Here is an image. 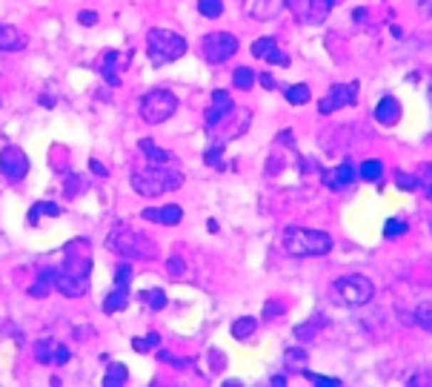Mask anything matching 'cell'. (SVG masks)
I'll list each match as a JSON object with an SVG mask.
<instances>
[{
    "label": "cell",
    "instance_id": "obj_1",
    "mask_svg": "<svg viewBox=\"0 0 432 387\" xmlns=\"http://www.w3.org/2000/svg\"><path fill=\"white\" fill-rule=\"evenodd\" d=\"M335 241L329 233L321 230H304V227H287L281 236V250L292 258H318L332 253Z\"/></svg>",
    "mask_w": 432,
    "mask_h": 387
},
{
    "label": "cell",
    "instance_id": "obj_2",
    "mask_svg": "<svg viewBox=\"0 0 432 387\" xmlns=\"http://www.w3.org/2000/svg\"><path fill=\"white\" fill-rule=\"evenodd\" d=\"M132 189L143 198H158L163 192H175L183 186V172L178 169H166V166H146V169H138L132 172L129 178Z\"/></svg>",
    "mask_w": 432,
    "mask_h": 387
},
{
    "label": "cell",
    "instance_id": "obj_3",
    "mask_svg": "<svg viewBox=\"0 0 432 387\" xmlns=\"http://www.w3.org/2000/svg\"><path fill=\"white\" fill-rule=\"evenodd\" d=\"M106 250L120 256V258H132V261H152L158 258V247L138 230L129 227H118L106 236Z\"/></svg>",
    "mask_w": 432,
    "mask_h": 387
},
{
    "label": "cell",
    "instance_id": "obj_4",
    "mask_svg": "<svg viewBox=\"0 0 432 387\" xmlns=\"http://www.w3.org/2000/svg\"><path fill=\"white\" fill-rule=\"evenodd\" d=\"M189 49L186 38L172 32V29H149L146 32V55L155 66H163V64H172L178 58H183Z\"/></svg>",
    "mask_w": 432,
    "mask_h": 387
},
{
    "label": "cell",
    "instance_id": "obj_5",
    "mask_svg": "<svg viewBox=\"0 0 432 387\" xmlns=\"http://www.w3.org/2000/svg\"><path fill=\"white\" fill-rule=\"evenodd\" d=\"M375 296V284L361 276V273H352V276H344L332 284V298L338 304H349V307H364L369 304Z\"/></svg>",
    "mask_w": 432,
    "mask_h": 387
},
{
    "label": "cell",
    "instance_id": "obj_6",
    "mask_svg": "<svg viewBox=\"0 0 432 387\" xmlns=\"http://www.w3.org/2000/svg\"><path fill=\"white\" fill-rule=\"evenodd\" d=\"M178 112V95L169 89H152L140 101V118L146 124H163Z\"/></svg>",
    "mask_w": 432,
    "mask_h": 387
},
{
    "label": "cell",
    "instance_id": "obj_7",
    "mask_svg": "<svg viewBox=\"0 0 432 387\" xmlns=\"http://www.w3.org/2000/svg\"><path fill=\"white\" fill-rule=\"evenodd\" d=\"M238 38L232 32H209L203 41H200V52H203V61L218 66L224 61H230L235 52H238Z\"/></svg>",
    "mask_w": 432,
    "mask_h": 387
},
{
    "label": "cell",
    "instance_id": "obj_8",
    "mask_svg": "<svg viewBox=\"0 0 432 387\" xmlns=\"http://www.w3.org/2000/svg\"><path fill=\"white\" fill-rule=\"evenodd\" d=\"M338 0H287V6L292 9L295 21L298 24H307V26H315V24H324L332 12V6Z\"/></svg>",
    "mask_w": 432,
    "mask_h": 387
},
{
    "label": "cell",
    "instance_id": "obj_9",
    "mask_svg": "<svg viewBox=\"0 0 432 387\" xmlns=\"http://www.w3.org/2000/svg\"><path fill=\"white\" fill-rule=\"evenodd\" d=\"M0 175L9 184H21L29 175V158L21 146H4L0 149Z\"/></svg>",
    "mask_w": 432,
    "mask_h": 387
},
{
    "label": "cell",
    "instance_id": "obj_10",
    "mask_svg": "<svg viewBox=\"0 0 432 387\" xmlns=\"http://www.w3.org/2000/svg\"><path fill=\"white\" fill-rule=\"evenodd\" d=\"M355 101H358V81H352V84H332L329 95L321 98L318 112L321 115H332L341 106H355Z\"/></svg>",
    "mask_w": 432,
    "mask_h": 387
},
{
    "label": "cell",
    "instance_id": "obj_11",
    "mask_svg": "<svg viewBox=\"0 0 432 387\" xmlns=\"http://www.w3.org/2000/svg\"><path fill=\"white\" fill-rule=\"evenodd\" d=\"M235 101H232V95L227 92V89H215L212 92V104L206 106V115H203V124H206V132L209 129H215L224 118H230L232 112H235Z\"/></svg>",
    "mask_w": 432,
    "mask_h": 387
},
{
    "label": "cell",
    "instance_id": "obj_12",
    "mask_svg": "<svg viewBox=\"0 0 432 387\" xmlns=\"http://www.w3.org/2000/svg\"><path fill=\"white\" fill-rule=\"evenodd\" d=\"M126 66H129V55H120L118 49L101 52V58L95 64V69L103 75V81L109 86H120V69H126Z\"/></svg>",
    "mask_w": 432,
    "mask_h": 387
},
{
    "label": "cell",
    "instance_id": "obj_13",
    "mask_svg": "<svg viewBox=\"0 0 432 387\" xmlns=\"http://www.w3.org/2000/svg\"><path fill=\"white\" fill-rule=\"evenodd\" d=\"M35 358H38L41 364H58V367H61V364H69L72 353H69L66 344L52 341V338H43V341L35 344Z\"/></svg>",
    "mask_w": 432,
    "mask_h": 387
},
{
    "label": "cell",
    "instance_id": "obj_14",
    "mask_svg": "<svg viewBox=\"0 0 432 387\" xmlns=\"http://www.w3.org/2000/svg\"><path fill=\"white\" fill-rule=\"evenodd\" d=\"M321 181H324L329 189L341 192V189H349V186L358 181V172H355V166H352L349 161H344V164H338L335 169H326V172H321Z\"/></svg>",
    "mask_w": 432,
    "mask_h": 387
},
{
    "label": "cell",
    "instance_id": "obj_15",
    "mask_svg": "<svg viewBox=\"0 0 432 387\" xmlns=\"http://www.w3.org/2000/svg\"><path fill=\"white\" fill-rule=\"evenodd\" d=\"M401 118H403V106H401V101H398L395 95H384V98L378 101V106H375V121H378L381 126L392 129V126H398V124H401Z\"/></svg>",
    "mask_w": 432,
    "mask_h": 387
},
{
    "label": "cell",
    "instance_id": "obj_16",
    "mask_svg": "<svg viewBox=\"0 0 432 387\" xmlns=\"http://www.w3.org/2000/svg\"><path fill=\"white\" fill-rule=\"evenodd\" d=\"M252 55H255L258 61L272 64V66H289V58L278 49V41H275V38H258V41L252 44Z\"/></svg>",
    "mask_w": 432,
    "mask_h": 387
},
{
    "label": "cell",
    "instance_id": "obj_17",
    "mask_svg": "<svg viewBox=\"0 0 432 387\" xmlns=\"http://www.w3.org/2000/svg\"><path fill=\"white\" fill-rule=\"evenodd\" d=\"M143 221H155V224H163V227H178L183 221V210L178 204H163V207H146L140 213Z\"/></svg>",
    "mask_w": 432,
    "mask_h": 387
},
{
    "label": "cell",
    "instance_id": "obj_18",
    "mask_svg": "<svg viewBox=\"0 0 432 387\" xmlns=\"http://www.w3.org/2000/svg\"><path fill=\"white\" fill-rule=\"evenodd\" d=\"M287 9V0H250L247 15L255 21H272Z\"/></svg>",
    "mask_w": 432,
    "mask_h": 387
},
{
    "label": "cell",
    "instance_id": "obj_19",
    "mask_svg": "<svg viewBox=\"0 0 432 387\" xmlns=\"http://www.w3.org/2000/svg\"><path fill=\"white\" fill-rule=\"evenodd\" d=\"M138 146H140V152H143V158H146L149 166H172V164H175V158H172L163 146H158L152 138H143Z\"/></svg>",
    "mask_w": 432,
    "mask_h": 387
},
{
    "label": "cell",
    "instance_id": "obj_20",
    "mask_svg": "<svg viewBox=\"0 0 432 387\" xmlns=\"http://www.w3.org/2000/svg\"><path fill=\"white\" fill-rule=\"evenodd\" d=\"M55 290H58L61 296H66V298H83L86 290H89V281H78V278L63 276V273L55 270Z\"/></svg>",
    "mask_w": 432,
    "mask_h": 387
},
{
    "label": "cell",
    "instance_id": "obj_21",
    "mask_svg": "<svg viewBox=\"0 0 432 387\" xmlns=\"http://www.w3.org/2000/svg\"><path fill=\"white\" fill-rule=\"evenodd\" d=\"M26 49V35L15 26L0 24V52H21Z\"/></svg>",
    "mask_w": 432,
    "mask_h": 387
},
{
    "label": "cell",
    "instance_id": "obj_22",
    "mask_svg": "<svg viewBox=\"0 0 432 387\" xmlns=\"http://www.w3.org/2000/svg\"><path fill=\"white\" fill-rule=\"evenodd\" d=\"M52 290H55V270H52V267H46V270H41V273H38V281H35V284H29V290H26V293H29L32 298H46Z\"/></svg>",
    "mask_w": 432,
    "mask_h": 387
},
{
    "label": "cell",
    "instance_id": "obj_23",
    "mask_svg": "<svg viewBox=\"0 0 432 387\" xmlns=\"http://www.w3.org/2000/svg\"><path fill=\"white\" fill-rule=\"evenodd\" d=\"M284 367H287L289 373H304V370H309V353H307L304 347H289V350H284Z\"/></svg>",
    "mask_w": 432,
    "mask_h": 387
},
{
    "label": "cell",
    "instance_id": "obj_24",
    "mask_svg": "<svg viewBox=\"0 0 432 387\" xmlns=\"http://www.w3.org/2000/svg\"><path fill=\"white\" fill-rule=\"evenodd\" d=\"M126 307H129V290H123V287H115V290L103 298V313H106V316L123 313Z\"/></svg>",
    "mask_w": 432,
    "mask_h": 387
},
{
    "label": "cell",
    "instance_id": "obj_25",
    "mask_svg": "<svg viewBox=\"0 0 432 387\" xmlns=\"http://www.w3.org/2000/svg\"><path fill=\"white\" fill-rule=\"evenodd\" d=\"M355 172H358V181H364V184H381V178H384V164L375 161V158H369V161H364Z\"/></svg>",
    "mask_w": 432,
    "mask_h": 387
},
{
    "label": "cell",
    "instance_id": "obj_26",
    "mask_svg": "<svg viewBox=\"0 0 432 387\" xmlns=\"http://www.w3.org/2000/svg\"><path fill=\"white\" fill-rule=\"evenodd\" d=\"M255 333H258V321L252 316H241V318L232 321V338L235 341H250Z\"/></svg>",
    "mask_w": 432,
    "mask_h": 387
},
{
    "label": "cell",
    "instance_id": "obj_27",
    "mask_svg": "<svg viewBox=\"0 0 432 387\" xmlns=\"http://www.w3.org/2000/svg\"><path fill=\"white\" fill-rule=\"evenodd\" d=\"M129 381V370L120 361L106 364V376H103V387H123Z\"/></svg>",
    "mask_w": 432,
    "mask_h": 387
},
{
    "label": "cell",
    "instance_id": "obj_28",
    "mask_svg": "<svg viewBox=\"0 0 432 387\" xmlns=\"http://www.w3.org/2000/svg\"><path fill=\"white\" fill-rule=\"evenodd\" d=\"M324 321H326V318H324L321 313H318V316H312L309 321H304V324H298V327H295V338H298V341H312V338L321 333Z\"/></svg>",
    "mask_w": 432,
    "mask_h": 387
},
{
    "label": "cell",
    "instance_id": "obj_29",
    "mask_svg": "<svg viewBox=\"0 0 432 387\" xmlns=\"http://www.w3.org/2000/svg\"><path fill=\"white\" fill-rule=\"evenodd\" d=\"M41 216L55 218V216H61V207H58L55 201H38V204L29 210V224H32V227H38V224H41Z\"/></svg>",
    "mask_w": 432,
    "mask_h": 387
},
{
    "label": "cell",
    "instance_id": "obj_30",
    "mask_svg": "<svg viewBox=\"0 0 432 387\" xmlns=\"http://www.w3.org/2000/svg\"><path fill=\"white\" fill-rule=\"evenodd\" d=\"M140 301L149 307V310H155V313H160L166 304H169V298H166V293L163 290H158V287H149V290H140Z\"/></svg>",
    "mask_w": 432,
    "mask_h": 387
},
{
    "label": "cell",
    "instance_id": "obj_31",
    "mask_svg": "<svg viewBox=\"0 0 432 387\" xmlns=\"http://www.w3.org/2000/svg\"><path fill=\"white\" fill-rule=\"evenodd\" d=\"M255 81H258V72H252L250 66H238V69L232 72V84H235V89H241V92H250V89L255 86Z\"/></svg>",
    "mask_w": 432,
    "mask_h": 387
},
{
    "label": "cell",
    "instance_id": "obj_32",
    "mask_svg": "<svg viewBox=\"0 0 432 387\" xmlns=\"http://www.w3.org/2000/svg\"><path fill=\"white\" fill-rule=\"evenodd\" d=\"M197 15L209 18V21L221 18L224 15V0H197Z\"/></svg>",
    "mask_w": 432,
    "mask_h": 387
},
{
    "label": "cell",
    "instance_id": "obj_33",
    "mask_svg": "<svg viewBox=\"0 0 432 387\" xmlns=\"http://www.w3.org/2000/svg\"><path fill=\"white\" fill-rule=\"evenodd\" d=\"M284 95H287V101H289L292 106H304V104H309V98H312V92H309L307 84H295V86H289Z\"/></svg>",
    "mask_w": 432,
    "mask_h": 387
},
{
    "label": "cell",
    "instance_id": "obj_34",
    "mask_svg": "<svg viewBox=\"0 0 432 387\" xmlns=\"http://www.w3.org/2000/svg\"><path fill=\"white\" fill-rule=\"evenodd\" d=\"M155 347H160V333H146V336H140V338H132V350L135 353H152Z\"/></svg>",
    "mask_w": 432,
    "mask_h": 387
},
{
    "label": "cell",
    "instance_id": "obj_35",
    "mask_svg": "<svg viewBox=\"0 0 432 387\" xmlns=\"http://www.w3.org/2000/svg\"><path fill=\"white\" fill-rule=\"evenodd\" d=\"M166 273H169V278H175V281L189 278V264H186L180 256H172V258L166 261Z\"/></svg>",
    "mask_w": 432,
    "mask_h": 387
},
{
    "label": "cell",
    "instance_id": "obj_36",
    "mask_svg": "<svg viewBox=\"0 0 432 387\" xmlns=\"http://www.w3.org/2000/svg\"><path fill=\"white\" fill-rule=\"evenodd\" d=\"M132 278H135V267L132 264H118L115 267V287H123V290H129V284H132Z\"/></svg>",
    "mask_w": 432,
    "mask_h": 387
},
{
    "label": "cell",
    "instance_id": "obj_37",
    "mask_svg": "<svg viewBox=\"0 0 432 387\" xmlns=\"http://www.w3.org/2000/svg\"><path fill=\"white\" fill-rule=\"evenodd\" d=\"M418 189H423V196L432 201V164H421V169H418Z\"/></svg>",
    "mask_w": 432,
    "mask_h": 387
},
{
    "label": "cell",
    "instance_id": "obj_38",
    "mask_svg": "<svg viewBox=\"0 0 432 387\" xmlns=\"http://www.w3.org/2000/svg\"><path fill=\"white\" fill-rule=\"evenodd\" d=\"M203 164L206 166H215V169H221L224 166V144H215L203 152Z\"/></svg>",
    "mask_w": 432,
    "mask_h": 387
},
{
    "label": "cell",
    "instance_id": "obj_39",
    "mask_svg": "<svg viewBox=\"0 0 432 387\" xmlns=\"http://www.w3.org/2000/svg\"><path fill=\"white\" fill-rule=\"evenodd\" d=\"M392 181H395L398 189H406V192H415V189H418V175H409V172H403V169H395Z\"/></svg>",
    "mask_w": 432,
    "mask_h": 387
},
{
    "label": "cell",
    "instance_id": "obj_40",
    "mask_svg": "<svg viewBox=\"0 0 432 387\" xmlns=\"http://www.w3.org/2000/svg\"><path fill=\"white\" fill-rule=\"evenodd\" d=\"M412 318H415L418 327H423L426 333H432V304H418Z\"/></svg>",
    "mask_w": 432,
    "mask_h": 387
},
{
    "label": "cell",
    "instance_id": "obj_41",
    "mask_svg": "<svg viewBox=\"0 0 432 387\" xmlns=\"http://www.w3.org/2000/svg\"><path fill=\"white\" fill-rule=\"evenodd\" d=\"M301 376H307L315 387H341V384H344V381H341V378H335V376H321V373H309V370H304Z\"/></svg>",
    "mask_w": 432,
    "mask_h": 387
},
{
    "label": "cell",
    "instance_id": "obj_42",
    "mask_svg": "<svg viewBox=\"0 0 432 387\" xmlns=\"http://www.w3.org/2000/svg\"><path fill=\"white\" fill-rule=\"evenodd\" d=\"M406 230H409V227H406L403 218H389V221L384 224V236H386V238H401Z\"/></svg>",
    "mask_w": 432,
    "mask_h": 387
},
{
    "label": "cell",
    "instance_id": "obj_43",
    "mask_svg": "<svg viewBox=\"0 0 432 387\" xmlns=\"http://www.w3.org/2000/svg\"><path fill=\"white\" fill-rule=\"evenodd\" d=\"M83 186H86V184L81 181V175L69 172V178H66V184H63V196H66V198H78V192H81Z\"/></svg>",
    "mask_w": 432,
    "mask_h": 387
},
{
    "label": "cell",
    "instance_id": "obj_44",
    "mask_svg": "<svg viewBox=\"0 0 432 387\" xmlns=\"http://www.w3.org/2000/svg\"><path fill=\"white\" fill-rule=\"evenodd\" d=\"M284 310H287V301H269V304H267V310H264V318H267V321L281 318V316H284Z\"/></svg>",
    "mask_w": 432,
    "mask_h": 387
},
{
    "label": "cell",
    "instance_id": "obj_45",
    "mask_svg": "<svg viewBox=\"0 0 432 387\" xmlns=\"http://www.w3.org/2000/svg\"><path fill=\"white\" fill-rule=\"evenodd\" d=\"M78 24H81V26H95V24H98V12H95V9L78 12Z\"/></svg>",
    "mask_w": 432,
    "mask_h": 387
},
{
    "label": "cell",
    "instance_id": "obj_46",
    "mask_svg": "<svg viewBox=\"0 0 432 387\" xmlns=\"http://www.w3.org/2000/svg\"><path fill=\"white\" fill-rule=\"evenodd\" d=\"M158 358H160L163 364H172V367H186V361L175 358V356H172V353H166V350H158Z\"/></svg>",
    "mask_w": 432,
    "mask_h": 387
},
{
    "label": "cell",
    "instance_id": "obj_47",
    "mask_svg": "<svg viewBox=\"0 0 432 387\" xmlns=\"http://www.w3.org/2000/svg\"><path fill=\"white\" fill-rule=\"evenodd\" d=\"M212 370H224V353L212 350Z\"/></svg>",
    "mask_w": 432,
    "mask_h": 387
},
{
    "label": "cell",
    "instance_id": "obj_48",
    "mask_svg": "<svg viewBox=\"0 0 432 387\" xmlns=\"http://www.w3.org/2000/svg\"><path fill=\"white\" fill-rule=\"evenodd\" d=\"M418 12L423 18H432V0H418Z\"/></svg>",
    "mask_w": 432,
    "mask_h": 387
},
{
    "label": "cell",
    "instance_id": "obj_49",
    "mask_svg": "<svg viewBox=\"0 0 432 387\" xmlns=\"http://www.w3.org/2000/svg\"><path fill=\"white\" fill-rule=\"evenodd\" d=\"M89 169H92V172H95V175H101V178H106V175H109V172H106V166H103V164H101V161H95V158H92V161H89Z\"/></svg>",
    "mask_w": 432,
    "mask_h": 387
},
{
    "label": "cell",
    "instance_id": "obj_50",
    "mask_svg": "<svg viewBox=\"0 0 432 387\" xmlns=\"http://www.w3.org/2000/svg\"><path fill=\"white\" fill-rule=\"evenodd\" d=\"M89 333H95V330H92V327H78V330H75V338H78V341H86Z\"/></svg>",
    "mask_w": 432,
    "mask_h": 387
},
{
    "label": "cell",
    "instance_id": "obj_51",
    "mask_svg": "<svg viewBox=\"0 0 432 387\" xmlns=\"http://www.w3.org/2000/svg\"><path fill=\"white\" fill-rule=\"evenodd\" d=\"M258 81H261V86H264V89H275V81H272V75H258Z\"/></svg>",
    "mask_w": 432,
    "mask_h": 387
},
{
    "label": "cell",
    "instance_id": "obj_52",
    "mask_svg": "<svg viewBox=\"0 0 432 387\" xmlns=\"http://www.w3.org/2000/svg\"><path fill=\"white\" fill-rule=\"evenodd\" d=\"M269 384L272 387H287V378L284 376H269Z\"/></svg>",
    "mask_w": 432,
    "mask_h": 387
},
{
    "label": "cell",
    "instance_id": "obj_53",
    "mask_svg": "<svg viewBox=\"0 0 432 387\" xmlns=\"http://www.w3.org/2000/svg\"><path fill=\"white\" fill-rule=\"evenodd\" d=\"M352 15H355V24H364V21H366V15H369V12H366V9H355V12H352Z\"/></svg>",
    "mask_w": 432,
    "mask_h": 387
},
{
    "label": "cell",
    "instance_id": "obj_54",
    "mask_svg": "<svg viewBox=\"0 0 432 387\" xmlns=\"http://www.w3.org/2000/svg\"><path fill=\"white\" fill-rule=\"evenodd\" d=\"M41 104L52 109V106H55V95H46V92H43V95H41Z\"/></svg>",
    "mask_w": 432,
    "mask_h": 387
},
{
    "label": "cell",
    "instance_id": "obj_55",
    "mask_svg": "<svg viewBox=\"0 0 432 387\" xmlns=\"http://www.w3.org/2000/svg\"><path fill=\"white\" fill-rule=\"evenodd\" d=\"M429 104H432V89H429Z\"/></svg>",
    "mask_w": 432,
    "mask_h": 387
}]
</instances>
